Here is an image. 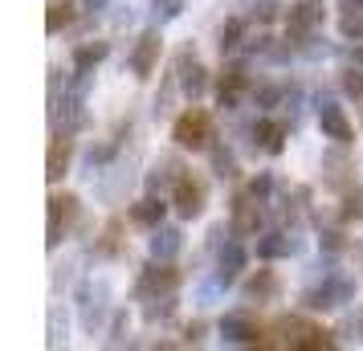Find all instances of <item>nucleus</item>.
I'll list each match as a JSON object with an SVG mask.
<instances>
[{"mask_svg":"<svg viewBox=\"0 0 363 351\" xmlns=\"http://www.w3.org/2000/svg\"><path fill=\"white\" fill-rule=\"evenodd\" d=\"M176 66H180V86H184V94H188V99H196L200 90H204V66H200V62H192V66H188V50L176 57Z\"/></svg>","mask_w":363,"mask_h":351,"instance_id":"7","label":"nucleus"},{"mask_svg":"<svg viewBox=\"0 0 363 351\" xmlns=\"http://www.w3.org/2000/svg\"><path fill=\"white\" fill-rule=\"evenodd\" d=\"M339 4H343L347 13H363V0H339Z\"/></svg>","mask_w":363,"mask_h":351,"instance_id":"27","label":"nucleus"},{"mask_svg":"<svg viewBox=\"0 0 363 351\" xmlns=\"http://www.w3.org/2000/svg\"><path fill=\"white\" fill-rule=\"evenodd\" d=\"M314 21H318V13H314L311 0H306V4H294V13H290V29H311Z\"/></svg>","mask_w":363,"mask_h":351,"instance_id":"19","label":"nucleus"},{"mask_svg":"<svg viewBox=\"0 0 363 351\" xmlns=\"http://www.w3.org/2000/svg\"><path fill=\"white\" fill-rule=\"evenodd\" d=\"M86 4H90V9H99V4H102V0H86Z\"/></svg>","mask_w":363,"mask_h":351,"instance_id":"28","label":"nucleus"},{"mask_svg":"<svg viewBox=\"0 0 363 351\" xmlns=\"http://www.w3.org/2000/svg\"><path fill=\"white\" fill-rule=\"evenodd\" d=\"M355 62H363V50H355Z\"/></svg>","mask_w":363,"mask_h":351,"instance_id":"29","label":"nucleus"},{"mask_svg":"<svg viewBox=\"0 0 363 351\" xmlns=\"http://www.w3.org/2000/svg\"><path fill=\"white\" fill-rule=\"evenodd\" d=\"M237 37H241V21H229V25L220 29V50H233V45H237Z\"/></svg>","mask_w":363,"mask_h":351,"instance_id":"22","label":"nucleus"},{"mask_svg":"<svg viewBox=\"0 0 363 351\" xmlns=\"http://www.w3.org/2000/svg\"><path fill=\"white\" fill-rule=\"evenodd\" d=\"M66 21H69V9H66V4H53V9H50V25H45V29H50V33H57Z\"/></svg>","mask_w":363,"mask_h":351,"instance_id":"23","label":"nucleus"},{"mask_svg":"<svg viewBox=\"0 0 363 351\" xmlns=\"http://www.w3.org/2000/svg\"><path fill=\"white\" fill-rule=\"evenodd\" d=\"M241 266H245V250H241V245H229V253L220 257V274H216V278H220V282H233V278L241 274Z\"/></svg>","mask_w":363,"mask_h":351,"instance_id":"14","label":"nucleus"},{"mask_svg":"<svg viewBox=\"0 0 363 351\" xmlns=\"http://www.w3.org/2000/svg\"><path fill=\"white\" fill-rule=\"evenodd\" d=\"M343 33L347 37H363V17H347L343 21Z\"/></svg>","mask_w":363,"mask_h":351,"instance_id":"25","label":"nucleus"},{"mask_svg":"<svg viewBox=\"0 0 363 351\" xmlns=\"http://www.w3.org/2000/svg\"><path fill=\"white\" fill-rule=\"evenodd\" d=\"M176 286V269L172 266H151L143 278H139V294L147 299V294H155V290H172Z\"/></svg>","mask_w":363,"mask_h":351,"instance_id":"8","label":"nucleus"},{"mask_svg":"<svg viewBox=\"0 0 363 351\" xmlns=\"http://www.w3.org/2000/svg\"><path fill=\"white\" fill-rule=\"evenodd\" d=\"M176 250H180V233H176V229L155 233V241H151V253H155V257H172Z\"/></svg>","mask_w":363,"mask_h":351,"instance_id":"16","label":"nucleus"},{"mask_svg":"<svg viewBox=\"0 0 363 351\" xmlns=\"http://www.w3.org/2000/svg\"><path fill=\"white\" fill-rule=\"evenodd\" d=\"M343 90L347 94H355V99H363V74L359 69H351V74L343 78Z\"/></svg>","mask_w":363,"mask_h":351,"instance_id":"24","label":"nucleus"},{"mask_svg":"<svg viewBox=\"0 0 363 351\" xmlns=\"http://www.w3.org/2000/svg\"><path fill=\"white\" fill-rule=\"evenodd\" d=\"M318 123H323V131H327L335 143H351V123L343 118V111H339L335 102H323V106H318Z\"/></svg>","mask_w":363,"mask_h":351,"instance_id":"6","label":"nucleus"},{"mask_svg":"<svg viewBox=\"0 0 363 351\" xmlns=\"http://www.w3.org/2000/svg\"><path fill=\"white\" fill-rule=\"evenodd\" d=\"M102 57H106V45H82L74 53V66H78V74H86L90 66H99Z\"/></svg>","mask_w":363,"mask_h":351,"instance_id":"17","label":"nucleus"},{"mask_svg":"<svg viewBox=\"0 0 363 351\" xmlns=\"http://www.w3.org/2000/svg\"><path fill=\"white\" fill-rule=\"evenodd\" d=\"M160 217H164V204H160V201H139V204L131 208V221H135V225H155Z\"/></svg>","mask_w":363,"mask_h":351,"instance_id":"15","label":"nucleus"},{"mask_svg":"<svg viewBox=\"0 0 363 351\" xmlns=\"http://www.w3.org/2000/svg\"><path fill=\"white\" fill-rule=\"evenodd\" d=\"M351 290H355V286L347 282V278H339V282L323 286V290H311V294H306V306H314V311H327V306H339V302H347V299H351Z\"/></svg>","mask_w":363,"mask_h":351,"instance_id":"5","label":"nucleus"},{"mask_svg":"<svg viewBox=\"0 0 363 351\" xmlns=\"http://www.w3.org/2000/svg\"><path fill=\"white\" fill-rule=\"evenodd\" d=\"M204 208V184L192 176H176V213L180 217H200Z\"/></svg>","mask_w":363,"mask_h":351,"instance_id":"2","label":"nucleus"},{"mask_svg":"<svg viewBox=\"0 0 363 351\" xmlns=\"http://www.w3.org/2000/svg\"><path fill=\"white\" fill-rule=\"evenodd\" d=\"M74 217H78V201H74V196H53L50 201V245L62 241V233L69 229Z\"/></svg>","mask_w":363,"mask_h":351,"instance_id":"3","label":"nucleus"},{"mask_svg":"<svg viewBox=\"0 0 363 351\" xmlns=\"http://www.w3.org/2000/svg\"><path fill=\"white\" fill-rule=\"evenodd\" d=\"M274 290H278V278H274L269 269H262V274H257V278L249 282V299H269Z\"/></svg>","mask_w":363,"mask_h":351,"instance_id":"18","label":"nucleus"},{"mask_svg":"<svg viewBox=\"0 0 363 351\" xmlns=\"http://www.w3.org/2000/svg\"><path fill=\"white\" fill-rule=\"evenodd\" d=\"M257 139H262V147L269 151V155H278V151H281V139H286V127H281V123H269V118H262V123H257Z\"/></svg>","mask_w":363,"mask_h":351,"instance_id":"13","label":"nucleus"},{"mask_svg":"<svg viewBox=\"0 0 363 351\" xmlns=\"http://www.w3.org/2000/svg\"><path fill=\"white\" fill-rule=\"evenodd\" d=\"M172 139L180 143V147H192V151H200V147H208V115L204 111H184L180 118H176V127H172Z\"/></svg>","mask_w":363,"mask_h":351,"instance_id":"1","label":"nucleus"},{"mask_svg":"<svg viewBox=\"0 0 363 351\" xmlns=\"http://www.w3.org/2000/svg\"><path fill=\"white\" fill-rule=\"evenodd\" d=\"M220 335H225L229 343H249V339H257V327H253L249 318H241V315H229L225 323H220Z\"/></svg>","mask_w":363,"mask_h":351,"instance_id":"9","label":"nucleus"},{"mask_svg":"<svg viewBox=\"0 0 363 351\" xmlns=\"http://www.w3.org/2000/svg\"><path fill=\"white\" fill-rule=\"evenodd\" d=\"M233 229H237V233H253V229H257V204L241 196L237 208H233Z\"/></svg>","mask_w":363,"mask_h":351,"instance_id":"12","label":"nucleus"},{"mask_svg":"<svg viewBox=\"0 0 363 351\" xmlns=\"http://www.w3.org/2000/svg\"><path fill=\"white\" fill-rule=\"evenodd\" d=\"M155 57H160V33L151 29V33L139 37V45H135V53H131L135 78H151V66H155Z\"/></svg>","mask_w":363,"mask_h":351,"instance_id":"4","label":"nucleus"},{"mask_svg":"<svg viewBox=\"0 0 363 351\" xmlns=\"http://www.w3.org/2000/svg\"><path fill=\"white\" fill-rule=\"evenodd\" d=\"M294 250V245H290V241H281V237H269V241H262V245H257V253H262V257H278V253H290Z\"/></svg>","mask_w":363,"mask_h":351,"instance_id":"20","label":"nucleus"},{"mask_svg":"<svg viewBox=\"0 0 363 351\" xmlns=\"http://www.w3.org/2000/svg\"><path fill=\"white\" fill-rule=\"evenodd\" d=\"M69 139H53V147H50V172H45V176H50V180H62V176H66V164H69Z\"/></svg>","mask_w":363,"mask_h":351,"instance_id":"11","label":"nucleus"},{"mask_svg":"<svg viewBox=\"0 0 363 351\" xmlns=\"http://www.w3.org/2000/svg\"><path fill=\"white\" fill-rule=\"evenodd\" d=\"M184 0H155V21H172L176 13H180Z\"/></svg>","mask_w":363,"mask_h":351,"instance_id":"21","label":"nucleus"},{"mask_svg":"<svg viewBox=\"0 0 363 351\" xmlns=\"http://www.w3.org/2000/svg\"><path fill=\"white\" fill-rule=\"evenodd\" d=\"M241 86H245V69H225V74H220V82H216L220 106H233L237 94H241Z\"/></svg>","mask_w":363,"mask_h":351,"instance_id":"10","label":"nucleus"},{"mask_svg":"<svg viewBox=\"0 0 363 351\" xmlns=\"http://www.w3.org/2000/svg\"><path fill=\"white\" fill-rule=\"evenodd\" d=\"M265 192H269V176H262V180L249 184V196H265Z\"/></svg>","mask_w":363,"mask_h":351,"instance_id":"26","label":"nucleus"}]
</instances>
